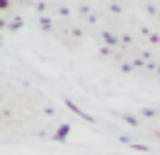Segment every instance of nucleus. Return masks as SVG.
<instances>
[{"mask_svg": "<svg viewBox=\"0 0 160 155\" xmlns=\"http://www.w3.org/2000/svg\"><path fill=\"white\" fill-rule=\"evenodd\" d=\"M68 132H70V125H60V128H58V132H55V140H65V138H68Z\"/></svg>", "mask_w": 160, "mask_h": 155, "instance_id": "obj_1", "label": "nucleus"}, {"mask_svg": "<svg viewBox=\"0 0 160 155\" xmlns=\"http://www.w3.org/2000/svg\"><path fill=\"white\" fill-rule=\"evenodd\" d=\"M10 8V2H5V0H0V10H8Z\"/></svg>", "mask_w": 160, "mask_h": 155, "instance_id": "obj_2", "label": "nucleus"}, {"mask_svg": "<svg viewBox=\"0 0 160 155\" xmlns=\"http://www.w3.org/2000/svg\"><path fill=\"white\" fill-rule=\"evenodd\" d=\"M2 28H5V22H2V20H0V30H2Z\"/></svg>", "mask_w": 160, "mask_h": 155, "instance_id": "obj_3", "label": "nucleus"}, {"mask_svg": "<svg viewBox=\"0 0 160 155\" xmlns=\"http://www.w3.org/2000/svg\"><path fill=\"white\" fill-rule=\"evenodd\" d=\"M0 42H2V40H0Z\"/></svg>", "mask_w": 160, "mask_h": 155, "instance_id": "obj_4", "label": "nucleus"}]
</instances>
